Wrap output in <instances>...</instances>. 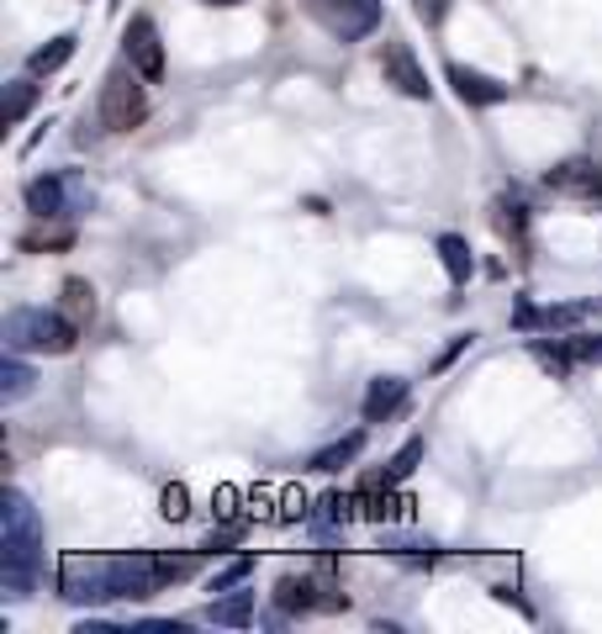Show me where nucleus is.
<instances>
[{"label":"nucleus","instance_id":"obj_28","mask_svg":"<svg viewBox=\"0 0 602 634\" xmlns=\"http://www.w3.org/2000/svg\"><path fill=\"white\" fill-rule=\"evenodd\" d=\"M169 518V524H180L186 513H191V492L186 487H165V508H159Z\"/></svg>","mask_w":602,"mask_h":634},{"label":"nucleus","instance_id":"obj_21","mask_svg":"<svg viewBox=\"0 0 602 634\" xmlns=\"http://www.w3.org/2000/svg\"><path fill=\"white\" fill-rule=\"evenodd\" d=\"M201 556H207V550H196V556H154V561H159V577H165V582H186V577H196Z\"/></svg>","mask_w":602,"mask_h":634},{"label":"nucleus","instance_id":"obj_20","mask_svg":"<svg viewBox=\"0 0 602 634\" xmlns=\"http://www.w3.org/2000/svg\"><path fill=\"white\" fill-rule=\"evenodd\" d=\"M418 461H423V440H408L391 455V465H386V487H391V482H408L412 471H418Z\"/></svg>","mask_w":602,"mask_h":634},{"label":"nucleus","instance_id":"obj_2","mask_svg":"<svg viewBox=\"0 0 602 634\" xmlns=\"http://www.w3.org/2000/svg\"><path fill=\"white\" fill-rule=\"evenodd\" d=\"M74 339H80V328L64 313H49V307L6 313V349L11 355H70Z\"/></svg>","mask_w":602,"mask_h":634},{"label":"nucleus","instance_id":"obj_24","mask_svg":"<svg viewBox=\"0 0 602 634\" xmlns=\"http://www.w3.org/2000/svg\"><path fill=\"white\" fill-rule=\"evenodd\" d=\"M249 571H254V556H243V561H233L228 571H218V577L207 582V592H233V587L249 582Z\"/></svg>","mask_w":602,"mask_h":634},{"label":"nucleus","instance_id":"obj_9","mask_svg":"<svg viewBox=\"0 0 602 634\" xmlns=\"http://www.w3.org/2000/svg\"><path fill=\"white\" fill-rule=\"evenodd\" d=\"M545 186L560 196L592 201V196H602V170H598V159H566V165H555V170L545 175Z\"/></svg>","mask_w":602,"mask_h":634},{"label":"nucleus","instance_id":"obj_23","mask_svg":"<svg viewBox=\"0 0 602 634\" xmlns=\"http://www.w3.org/2000/svg\"><path fill=\"white\" fill-rule=\"evenodd\" d=\"M349 508H355V503H349V497H344V492H328V497H323V503H317L313 524H317V529H323V524H344V518H349Z\"/></svg>","mask_w":602,"mask_h":634},{"label":"nucleus","instance_id":"obj_22","mask_svg":"<svg viewBox=\"0 0 602 634\" xmlns=\"http://www.w3.org/2000/svg\"><path fill=\"white\" fill-rule=\"evenodd\" d=\"M402 508H408V497H391V492H370L365 497V518H376V524H391Z\"/></svg>","mask_w":602,"mask_h":634},{"label":"nucleus","instance_id":"obj_26","mask_svg":"<svg viewBox=\"0 0 602 634\" xmlns=\"http://www.w3.org/2000/svg\"><path fill=\"white\" fill-rule=\"evenodd\" d=\"M571 355H577L581 366H602V334H577V339H571Z\"/></svg>","mask_w":602,"mask_h":634},{"label":"nucleus","instance_id":"obj_7","mask_svg":"<svg viewBox=\"0 0 602 634\" xmlns=\"http://www.w3.org/2000/svg\"><path fill=\"white\" fill-rule=\"evenodd\" d=\"M122 43H127V64L144 74L148 85H154V80H165V43H159V27L148 22V17H133Z\"/></svg>","mask_w":602,"mask_h":634},{"label":"nucleus","instance_id":"obj_4","mask_svg":"<svg viewBox=\"0 0 602 634\" xmlns=\"http://www.w3.org/2000/svg\"><path fill=\"white\" fill-rule=\"evenodd\" d=\"M144 74L133 70V64H122V70L106 74V85H101V106L96 117L106 133H133V127L148 117V91L138 85Z\"/></svg>","mask_w":602,"mask_h":634},{"label":"nucleus","instance_id":"obj_5","mask_svg":"<svg viewBox=\"0 0 602 634\" xmlns=\"http://www.w3.org/2000/svg\"><path fill=\"white\" fill-rule=\"evenodd\" d=\"M302 11L338 43H360L381 27V0H302Z\"/></svg>","mask_w":602,"mask_h":634},{"label":"nucleus","instance_id":"obj_19","mask_svg":"<svg viewBox=\"0 0 602 634\" xmlns=\"http://www.w3.org/2000/svg\"><path fill=\"white\" fill-rule=\"evenodd\" d=\"M317 582H307V577H286V582L275 587V603H281V613H307L317 609Z\"/></svg>","mask_w":602,"mask_h":634},{"label":"nucleus","instance_id":"obj_15","mask_svg":"<svg viewBox=\"0 0 602 634\" xmlns=\"http://www.w3.org/2000/svg\"><path fill=\"white\" fill-rule=\"evenodd\" d=\"M74 43H80L74 32H59L53 43H43V49H32V59H27V70H32V74H53V70H64V64L74 59Z\"/></svg>","mask_w":602,"mask_h":634},{"label":"nucleus","instance_id":"obj_29","mask_svg":"<svg viewBox=\"0 0 602 634\" xmlns=\"http://www.w3.org/2000/svg\"><path fill=\"white\" fill-rule=\"evenodd\" d=\"M281 518H313V513H307V492H286V497H281Z\"/></svg>","mask_w":602,"mask_h":634},{"label":"nucleus","instance_id":"obj_8","mask_svg":"<svg viewBox=\"0 0 602 634\" xmlns=\"http://www.w3.org/2000/svg\"><path fill=\"white\" fill-rule=\"evenodd\" d=\"M381 74H386V85H397V91L412 96V101H429V91H434V85H429V74H423V64H418L412 49H408V43H397V38H391L386 53H381Z\"/></svg>","mask_w":602,"mask_h":634},{"label":"nucleus","instance_id":"obj_13","mask_svg":"<svg viewBox=\"0 0 602 634\" xmlns=\"http://www.w3.org/2000/svg\"><path fill=\"white\" fill-rule=\"evenodd\" d=\"M207 624H222V630H243V624H254V592H228V598H212Z\"/></svg>","mask_w":602,"mask_h":634},{"label":"nucleus","instance_id":"obj_16","mask_svg":"<svg viewBox=\"0 0 602 634\" xmlns=\"http://www.w3.org/2000/svg\"><path fill=\"white\" fill-rule=\"evenodd\" d=\"M360 450H365V434H349V440L328 444V450H317V455H313V471H323V476H338L344 465L360 461Z\"/></svg>","mask_w":602,"mask_h":634},{"label":"nucleus","instance_id":"obj_30","mask_svg":"<svg viewBox=\"0 0 602 634\" xmlns=\"http://www.w3.org/2000/svg\"><path fill=\"white\" fill-rule=\"evenodd\" d=\"M412 11H418L423 22H444V0H412Z\"/></svg>","mask_w":602,"mask_h":634},{"label":"nucleus","instance_id":"obj_1","mask_svg":"<svg viewBox=\"0 0 602 634\" xmlns=\"http://www.w3.org/2000/svg\"><path fill=\"white\" fill-rule=\"evenodd\" d=\"M0 545H6V561H0V577H6V592L27 598L38 577H43V518L27 503V492H6L0 503Z\"/></svg>","mask_w":602,"mask_h":634},{"label":"nucleus","instance_id":"obj_27","mask_svg":"<svg viewBox=\"0 0 602 634\" xmlns=\"http://www.w3.org/2000/svg\"><path fill=\"white\" fill-rule=\"evenodd\" d=\"M17 244L22 249H64V244H74V233L70 228H59V233H22Z\"/></svg>","mask_w":602,"mask_h":634},{"label":"nucleus","instance_id":"obj_17","mask_svg":"<svg viewBox=\"0 0 602 634\" xmlns=\"http://www.w3.org/2000/svg\"><path fill=\"white\" fill-rule=\"evenodd\" d=\"M32 106H38V85H32V80H11V85H6V96H0V123L17 127Z\"/></svg>","mask_w":602,"mask_h":634},{"label":"nucleus","instance_id":"obj_6","mask_svg":"<svg viewBox=\"0 0 602 634\" xmlns=\"http://www.w3.org/2000/svg\"><path fill=\"white\" fill-rule=\"evenodd\" d=\"M59 598L70 603H112V556H64Z\"/></svg>","mask_w":602,"mask_h":634},{"label":"nucleus","instance_id":"obj_18","mask_svg":"<svg viewBox=\"0 0 602 634\" xmlns=\"http://www.w3.org/2000/svg\"><path fill=\"white\" fill-rule=\"evenodd\" d=\"M439 260H444V270H450V281H455V286H465V281H471V270H476L465 239H455V233H444V239H439Z\"/></svg>","mask_w":602,"mask_h":634},{"label":"nucleus","instance_id":"obj_31","mask_svg":"<svg viewBox=\"0 0 602 634\" xmlns=\"http://www.w3.org/2000/svg\"><path fill=\"white\" fill-rule=\"evenodd\" d=\"M233 503H239V492H233V487H218V492H212V508H218L222 518H233Z\"/></svg>","mask_w":602,"mask_h":634},{"label":"nucleus","instance_id":"obj_25","mask_svg":"<svg viewBox=\"0 0 602 634\" xmlns=\"http://www.w3.org/2000/svg\"><path fill=\"white\" fill-rule=\"evenodd\" d=\"M381 550H391V556H418V550H434L429 539H412V535H391V529H381Z\"/></svg>","mask_w":602,"mask_h":634},{"label":"nucleus","instance_id":"obj_11","mask_svg":"<svg viewBox=\"0 0 602 634\" xmlns=\"http://www.w3.org/2000/svg\"><path fill=\"white\" fill-rule=\"evenodd\" d=\"M402 402H408V381H402V376H376V381L365 387L360 413H365V423H386V418L402 413Z\"/></svg>","mask_w":602,"mask_h":634},{"label":"nucleus","instance_id":"obj_14","mask_svg":"<svg viewBox=\"0 0 602 634\" xmlns=\"http://www.w3.org/2000/svg\"><path fill=\"white\" fill-rule=\"evenodd\" d=\"M32 387H38V370L27 366V360H17V355H6L0 360V397L22 402V397H32Z\"/></svg>","mask_w":602,"mask_h":634},{"label":"nucleus","instance_id":"obj_3","mask_svg":"<svg viewBox=\"0 0 602 634\" xmlns=\"http://www.w3.org/2000/svg\"><path fill=\"white\" fill-rule=\"evenodd\" d=\"M22 196H27V212H32V218H43V222H49V218H85V212H91V201H96V196H91V180H85L80 170L38 175Z\"/></svg>","mask_w":602,"mask_h":634},{"label":"nucleus","instance_id":"obj_10","mask_svg":"<svg viewBox=\"0 0 602 634\" xmlns=\"http://www.w3.org/2000/svg\"><path fill=\"white\" fill-rule=\"evenodd\" d=\"M450 85H455V96L465 106H503L513 91H507L503 80H492L482 70H465V64H450Z\"/></svg>","mask_w":602,"mask_h":634},{"label":"nucleus","instance_id":"obj_12","mask_svg":"<svg viewBox=\"0 0 602 634\" xmlns=\"http://www.w3.org/2000/svg\"><path fill=\"white\" fill-rule=\"evenodd\" d=\"M59 313L70 317L74 328H91V317H96V286L70 275V281H64V296H59Z\"/></svg>","mask_w":602,"mask_h":634},{"label":"nucleus","instance_id":"obj_32","mask_svg":"<svg viewBox=\"0 0 602 634\" xmlns=\"http://www.w3.org/2000/svg\"><path fill=\"white\" fill-rule=\"evenodd\" d=\"M201 6H243V0H201Z\"/></svg>","mask_w":602,"mask_h":634}]
</instances>
